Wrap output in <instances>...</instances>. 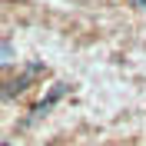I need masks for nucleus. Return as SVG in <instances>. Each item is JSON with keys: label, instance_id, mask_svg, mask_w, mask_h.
<instances>
[{"label": "nucleus", "instance_id": "obj_3", "mask_svg": "<svg viewBox=\"0 0 146 146\" xmlns=\"http://www.w3.org/2000/svg\"><path fill=\"white\" fill-rule=\"evenodd\" d=\"M133 7H139V10H146V0H129Z\"/></svg>", "mask_w": 146, "mask_h": 146}, {"label": "nucleus", "instance_id": "obj_1", "mask_svg": "<svg viewBox=\"0 0 146 146\" xmlns=\"http://www.w3.org/2000/svg\"><path fill=\"white\" fill-rule=\"evenodd\" d=\"M40 70H43V66H27V70H23V76H17V80H13V83H7V90H3V96H13V93H20V90H27V83L30 80H33V76H36V73H40Z\"/></svg>", "mask_w": 146, "mask_h": 146}, {"label": "nucleus", "instance_id": "obj_2", "mask_svg": "<svg viewBox=\"0 0 146 146\" xmlns=\"http://www.w3.org/2000/svg\"><path fill=\"white\" fill-rule=\"evenodd\" d=\"M63 93H66V83H56L53 90H50V96H46V100L40 103V106H36V113H43V110H50V106H53L56 100H60V96H63Z\"/></svg>", "mask_w": 146, "mask_h": 146}]
</instances>
